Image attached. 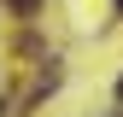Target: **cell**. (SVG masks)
I'll use <instances>...</instances> for the list:
<instances>
[{
    "instance_id": "6da1fadb",
    "label": "cell",
    "mask_w": 123,
    "mask_h": 117,
    "mask_svg": "<svg viewBox=\"0 0 123 117\" xmlns=\"http://www.w3.org/2000/svg\"><path fill=\"white\" fill-rule=\"evenodd\" d=\"M6 6H12V12H35L41 0H6Z\"/></svg>"
},
{
    "instance_id": "7a4b0ae2",
    "label": "cell",
    "mask_w": 123,
    "mask_h": 117,
    "mask_svg": "<svg viewBox=\"0 0 123 117\" xmlns=\"http://www.w3.org/2000/svg\"><path fill=\"white\" fill-rule=\"evenodd\" d=\"M111 6H117V18H123V0H111Z\"/></svg>"
},
{
    "instance_id": "3957f363",
    "label": "cell",
    "mask_w": 123,
    "mask_h": 117,
    "mask_svg": "<svg viewBox=\"0 0 123 117\" xmlns=\"http://www.w3.org/2000/svg\"><path fill=\"white\" fill-rule=\"evenodd\" d=\"M117 99H123V76H117Z\"/></svg>"
},
{
    "instance_id": "277c9868",
    "label": "cell",
    "mask_w": 123,
    "mask_h": 117,
    "mask_svg": "<svg viewBox=\"0 0 123 117\" xmlns=\"http://www.w3.org/2000/svg\"><path fill=\"white\" fill-rule=\"evenodd\" d=\"M0 111H6V105H0Z\"/></svg>"
}]
</instances>
